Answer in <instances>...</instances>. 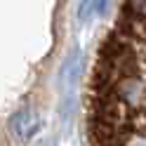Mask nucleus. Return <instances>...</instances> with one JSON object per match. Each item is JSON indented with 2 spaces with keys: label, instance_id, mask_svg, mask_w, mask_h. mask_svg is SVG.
<instances>
[{
  "label": "nucleus",
  "instance_id": "f257e3e1",
  "mask_svg": "<svg viewBox=\"0 0 146 146\" xmlns=\"http://www.w3.org/2000/svg\"><path fill=\"white\" fill-rule=\"evenodd\" d=\"M90 146H146V0H123L87 90Z\"/></svg>",
  "mask_w": 146,
  "mask_h": 146
},
{
  "label": "nucleus",
  "instance_id": "f03ea898",
  "mask_svg": "<svg viewBox=\"0 0 146 146\" xmlns=\"http://www.w3.org/2000/svg\"><path fill=\"white\" fill-rule=\"evenodd\" d=\"M7 127H10V132L17 141H31L35 132L40 130V115L33 108H21L10 118Z\"/></svg>",
  "mask_w": 146,
  "mask_h": 146
},
{
  "label": "nucleus",
  "instance_id": "7ed1b4c3",
  "mask_svg": "<svg viewBox=\"0 0 146 146\" xmlns=\"http://www.w3.org/2000/svg\"><path fill=\"white\" fill-rule=\"evenodd\" d=\"M94 7H97V12H102L104 7H106V0H97V3H94Z\"/></svg>",
  "mask_w": 146,
  "mask_h": 146
}]
</instances>
